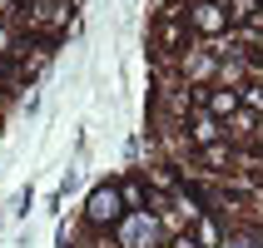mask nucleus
<instances>
[{"label":"nucleus","mask_w":263,"mask_h":248,"mask_svg":"<svg viewBox=\"0 0 263 248\" xmlns=\"http://www.w3.org/2000/svg\"><path fill=\"white\" fill-rule=\"evenodd\" d=\"M109 238H115V248H164L154 208H129V214L109 228Z\"/></svg>","instance_id":"nucleus-1"},{"label":"nucleus","mask_w":263,"mask_h":248,"mask_svg":"<svg viewBox=\"0 0 263 248\" xmlns=\"http://www.w3.org/2000/svg\"><path fill=\"white\" fill-rule=\"evenodd\" d=\"M184 25H189L194 40H214L229 30V10H223V0H189L184 5Z\"/></svg>","instance_id":"nucleus-2"},{"label":"nucleus","mask_w":263,"mask_h":248,"mask_svg":"<svg viewBox=\"0 0 263 248\" xmlns=\"http://www.w3.org/2000/svg\"><path fill=\"white\" fill-rule=\"evenodd\" d=\"M80 219H85V223H95V228H115V223L124 219V204H119L115 179H109V184H100V189H89L85 208H80Z\"/></svg>","instance_id":"nucleus-3"},{"label":"nucleus","mask_w":263,"mask_h":248,"mask_svg":"<svg viewBox=\"0 0 263 248\" xmlns=\"http://www.w3.org/2000/svg\"><path fill=\"white\" fill-rule=\"evenodd\" d=\"M214 70H219V60L209 55V50H204L199 40H194L189 50H184V55L174 60V74H179V80H184L189 89H199V85H214Z\"/></svg>","instance_id":"nucleus-4"},{"label":"nucleus","mask_w":263,"mask_h":248,"mask_svg":"<svg viewBox=\"0 0 263 248\" xmlns=\"http://www.w3.org/2000/svg\"><path fill=\"white\" fill-rule=\"evenodd\" d=\"M184 134H189V144H194V149H204V144H223V119L204 115V109H194V115L184 119Z\"/></svg>","instance_id":"nucleus-5"},{"label":"nucleus","mask_w":263,"mask_h":248,"mask_svg":"<svg viewBox=\"0 0 263 248\" xmlns=\"http://www.w3.org/2000/svg\"><path fill=\"white\" fill-rule=\"evenodd\" d=\"M115 189H119L124 214H129V208H154V189L139 179V169H134V174H124V179H115Z\"/></svg>","instance_id":"nucleus-6"},{"label":"nucleus","mask_w":263,"mask_h":248,"mask_svg":"<svg viewBox=\"0 0 263 248\" xmlns=\"http://www.w3.org/2000/svg\"><path fill=\"white\" fill-rule=\"evenodd\" d=\"M249 80H253V65L243 55H223L219 70H214V85L219 89H238V85H249Z\"/></svg>","instance_id":"nucleus-7"},{"label":"nucleus","mask_w":263,"mask_h":248,"mask_svg":"<svg viewBox=\"0 0 263 248\" xmlns=\"http://www.w3.org/2000/svg\"><path fill=\"white\" fill-rule=\"evenodd\" d=\"M139 179H144L154 194H174V189H184V179H179V164H149V169H139Z\"/></svg>","instance_id":"nucleus-8"},{"label":"nucleus","mask_w":263,"mask_h":248,"mask_svg":"<svg viewBox=\"0 0 263 248\" xmlns=\"http://www.w3.org/2000/svg\"><path fill=\"white\" fill-rule=\"evenodd\" d=\"M189 234H194V243H199V248H219L223 243V219H219V214H204Z\"/></svg>","instance_id":"nucleus-9"},{"label":"nucleus","mask_w":263,"mask_h":248,"mask_svg":"<svg viewBox=\"0 0 263 248\" xmlns=\"http://www.w3.org/2000/svg\"><path fill=\"white\" fill-rule=\"evenodd\" d=\"M223 10H229V25H249L263 5H258V0H223Z\"/></svg>","instance_id":"nucleus-10"},{"label":"nucleus","mask_w":263,"mask_h":248,"mask_svg":"<svg viewBox=\"0 0 263 248\" xmlns=\"http://www.w3.org/2000/svg\"><path fill=\"white\" fill-rule=\"evenodd\" d=\"M249 149H253V154H258V159H263V129L253 134V144H249Z\"/></svg>","instance_id":"nucleus-11"},{"label":"nucleus","mask_w":263,"mask_h":248,"mask_svg":"<svg viewBox=\"0 0 263 248\" xmlns=\"http://www.w3.org/2000/svg\"><path fill=\"white\" fill-rule=\"evenodd\" d=\"M15 5H20V0H0V20H5V15H10Z\"/></svg>","instance_id":"nucleus-12"},{"label":"nucleus","mask_w":263,"mask_h":248,"mask_svg":"<svg viewBox=\"0 0 263 248\" xmlns=\"http://www.w3.org/2000/svg\"><path fill=\"white\" fill-rule=\"evenodd\" d=\"M258 80H263V60H258Z\"/></svg>","instance_id":"nucleus-13"},{"label":"nucleus","mask_w":263,"mask_h":248,"mask_svg":"<svg viewBox=\"0 0 263 248\" xmlns=\"http://www.w3.org/2000/svg\"><path fill=\"white\" fill-rule=\"evenodd\" d=\"M258 5H263V0H258Z\"/></svg>","instance_id":"nucleus-14"}]
</instances>
